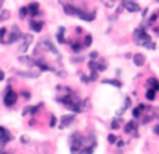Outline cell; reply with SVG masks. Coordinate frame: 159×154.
<instances>
[{"mask_svg": "<svg viewBox=\"0 0 159 154\" xmlns=\"http://www.w3.org/2000/svg\"><path fill=\"white\" fill-rule=\"evenodd\" d=\"M134 42L138 44V45H141V46H145L148 49H155V44L151 41L149 35L145 32L144 27L137 28V31L134 32Z\"/></svg>", "mask_w": 159, "mask_h": 154, "instance_id": "cell-1", "label": "cell"}, {"mask_svg": "<svg viewBox=\"0 0 159 154\" xmlns=\"http://www.w3.org/2000/svg\"><path fill=\"white\" fill-rule=\"evenodd\" d=\"M64 13L80 16V17H81L82 20H85V21H92L94 17H95L94 13H85L84 10H80V9H77V7H74V6H64Z\"/></svg>", "mask_w": 159, "mask_h": 154, "instance_id": "cell-2", "label": "cell"}, {"mask_svg": "<svg viewBox=\"0 0 159 154\" xmlns=\"http://www.w3.org/2000/svg\"><path fill=\"white\" fill-rule=\"evenodd\" d=\"M15 102H17V94L9 87V88H7V93H6V95H4V105L6 107H13Z\"/></svg>", "mask_w": 159, "mask_h": 154, "instance_id": "cell-3", "label": "cell"}, {"mask_svg": "<svg viewBox=\"0 0 159 154\" xmlns=\"http://www.w3.org/2000/svg\"><path fill=\"white\" fill-rule=\"evenodd\" d=\"M10 139H11V135L6 130L4 127L0 126V143H1V144H6L7 141H10Z\"/></svg>", "mask_w": 159, "mask_h": 154, "instance_id": "cell-4", "label": "cell"}, {"mask_svg": "<svg viewBox=\"0 0 159 154\" xmlns=\"http://www.w3.org/2000/svg\"><path fill=\"white\" fill-rule=\"evenodd\" d=\"M123 7H126V9H127L128 11H131V13H136V11L140 10V6L137 4V3H134V1H124V3H123Z\"/></svg>", "mask_w": 159, "mask_h": 154, "instance_id": "cell-5", "label": "cell"}, {"mask_svg": "<svg viewBox=\"0 0 159 154\" xmlns=\"http://www.w3.org/2000/svg\"><path fill=\"white\" fill-rule=\"evenodd\" d=\"M133 60H134V63L137 66H142V64H145V56L142 53H137L133 56Z\"/></svg>", "mask_w": 159, "mask_h": 154, "instance_id": "cell-6", "label": "cell"}, {"mask_svg": "<svg viewBox=\"0 0 159 154\" xmlns=\"http://www.w3.org/2000/svg\"><path fill=\"white\" fill-rule=\"evenodd\" d=\"M73 121H74V116H73V115L63 116V118H62V123H60V129H63V127L68 126L70 123H73Z\"/></svg>", "mask_w": 159, "mask_h": 154, "instance_id": "cell-7", "label": "cell"}, {"mask_svg": "<svg viewBox=\"0 0 159 154\" xmlns=\"http://www.w3.org/2000/svg\"><path fill=\"white\" fill-rule=\"evenodd\" d=\"M28 13L31 14L32 17H35L38 13H39V4L38 3H32V4L28 6Z\"/></svg>", "mask_w": 159, "mask_h": 154, "instance_id": "cell-8", "label": "cell"}, {"mask_svg": "<svg viewBox=\"0 0 159 154\" xmlns=\"http://www.w3.org/2000/svg\"><path fill=\"white\" fill-rule=\"evenodd\" d=\"M145 109H147L145 105H144V104H140L136 109H134V111H133V115H134V118H140L141 112H142V111H145Z\"/></svg>", "mask_w": 159, "mask_h": 154, "instance_id": "cell-9", "label": "cell"}, {"mask_svg": "<svg viewBox=\"0 0 159 154\" xmlns=\"http://www.w3.org/2000/svg\"><path fill=\"white\" fill-rule=\"evenodd\" d=\"M136 129H137V123L134 122V121H130V122L124 126V132H126V133H131V132L136 130Z\"/></svg>", "mask_w": 159, "mask_h": 154, "instance_id": "cell-10", "label": "cell"}, {"mask_svg": "<svg viewBox=\"0 0 159 154\" xmlns=\"http://www.w3.org/2000/svg\"><path fill=\"white\" fill-rule=\"evenodd\" d=\"M21 36H23V35H21V34L17 31V27H14V32L11 34V35H10V38H9V41H7V42H15L17 39H20Z\"/></svg>", "mask_w": 159, "mask_h": 154, "instance_id": "cell-11", "label": "cell"}, {"mask_svg": "<svg viewBox=\"0 0 159 154\" xmlns=\"http://www.w3.org/2000/svg\"><path fill=\"white\" fill-rule=\"evenodd\" d=\"M43 27V23L42 21H31V28L32 30H35L37 32H39Z\"/></svg>", "mask_w": 159, "mask_h": 154, "instance_id": "cell-12", "label": "cell"}, {"mask_svg": "<svg viewBox=\"0 0 159 154\" xmlns=\"http://www.w3.org/2000/svg\"><path fill=\"white\" fill-rule=\"evenodd\" d=\"M148 84L152 86V90H155V91L159 90V81L156 78H149V80H148Z\"/></svg>", "mask_w": 159, "mask_h": 154, "instance_id": "cell-13", "label": "cell"}, {"mask_svg": "<svg viewBox=\"0 0 159 154\" xmlns=\"http://www.w3.org/2000/svg\"><path fill=\"white\" fill-rule=\"evenodd\" d=\"M9 17H10V11H7V10H1L0 11V21H4Z\"/></svg>", "mask_w": 159, "mask_h": 154, "instance_id": "cell-14", "label": "cell"}, {"mask_svg": "<svg viewBox=\"0 0 159 154\" xmlns=\"http://www.w3.org/2000/svg\"><path fill=\"white\" fill-rule=\"evenodd\" d=\"M103 84H113L114 87H122V83L117 81V80H103Z\"/></svg>", "mask_w": 159, "mask_h": 154, "instance_id": "cell-15", "label": "cell"}, {"mask_svg": "<svg viewBox=\"0 0 159 154\" xmlns=\"http://www.w3.org/2000/svg\"><path fill=\"white\" fill-rule=\"evenodd\" d=\"M147 100H149V101H154L155 100V90H149L148 93H147Z\"/></svg>", "mask_w": 159, "mask_h": 154, "instance_id": "cell-16", "label": "cell"}, {"mask_svg": "<svg viewBox=\"0 0 159 154\" xmlns=\"http://www.w3.org/2000/svg\"><path fill=\"white\" fill-rule=\"evenodd\" d=\"M25 39H27V42H25V45L23 46V52H25V50H27V48H28V45H29V42L32 41V36L31 35H25Z\"/></svg>", "mask_w": 159, "mask_h": 154, "instance_id": "cell-17", "label": "cell"}, {"mask_svg": "<svg viewBox=\"0 0 159 154\" xmlns=\"http://www.w3.org/2000/svg\"><path fill=\"white\" fill-rule=\"evenodd\" d=\"M6 28H0V42L1 44H6V41H4V35H6Z\"/></svg>", "mask_w": 159, "mask_h": 154, "instance_id": "cell-18", "label": "cell"}, {"mask_svg": "<svg viewBox=\"0 0 159 154\" xmlns=\"http://www.w3.org/2000/svg\"><path fill=\"white\" fill-rule=\"evenodd\" d=\"M105 69H106V63L105 62H100V63L96 64V72H103Z\"/></svg>", "mask_w": 159, "mask_h": 154, "instance_id": "cell-19", "label": "cell"}, {"mask_svg": "<svg viewBox=\"0 0 159 154\" xmlns=\"http://www.w3.org/2000/svg\"><path fill=\"white\" fill-rule=\"evenodd\" d=\"M63 34H64V28H60L59 34H57V39H59L60 44H63L64 42V38H63Z\"/></svg>", "mask_w": 159, "mask_h": 154, "instance_id": "cell-20", "label": "cell"}, {"mask_svg": "<svg viewBox=\"0 0 159 154\" xmlns=\"http://www.w3.org/2000/svg\"><path fill=\"white\" fill-rule=\"evenodd\" d=\"M20 62H27V64H35V62L32 59H29V58H25V56H20Z\"/></svg>", "mask_w": 159, "mask_h": 154, "instance_id": "cell-21", "label": "cell"}, {"mask_svg": "<svg viewBox=\"0 0 159 154\" xmlns=\"http://www.w3.org/2000/svg\"><path fill=\"white\" fill-rule=\"evenodd\" d=\"M27 14H28V7H21V10H20V16H21V18H24Z\"/></svg>", "mask_w": 159, "mask_h": 154, "instance_id": "cell-22", "label": "cell"}, {"mask_svg": "<svg viewBox=\"0 0 159 154\" xmlns=\"http://www.w3.org/2000/svg\"><path fill=\"white\" fill-rule=\"evenodd\" d=\"M92 44V36L91 35H86L85 36V44H84V45L85 46H89Z\"/></svg>", "mask_w": 159, "mask_h": 154, "instance_id": "cell-23", "label": "cell"}, {"mask_svg": "<svg viewBox=\"0 0 159 154\" xmlns=\"http://www.w3.org/2000/svg\"><path fill=\"white\" fill-rule=\"evenodd\" d=\"M71 48H73V50H75V52H78V50H81L82 45H81V44H73V45H71Z\"/></svg>", "mask_w": 159, "mask_h": 154, "instance_id": "cell-24", "label": "cell"}, {"mask_svg": "<svg viewBox=\"0 0 159 154\" xmlns=\"http://www.w3.org/2000/svg\"><path fill=\"white\" fill-rule=\"evenodd\" d=\"M108 140H109V143L113 144V143H116V136H114V135H109V136H108Z\"/></svg>", "mask_w": 159, "mask_h": 154, "instance_id": "cell-25", "label": "cell"}, {"mask_svg": "<svg viewBox=\"0 0 159 154\" xmlns=\"http://www.w3.org/2000/svg\"><path fill=\"white\" fill-rule=\"evenodd\" d=\"M96 78H98V72H92V76H91V80H96Z\"/></svg>", "mask_w": 159, "mask_h": 154, "instance_id": "cell-26", "label": "cell"}, {"mask_svg": "<svg viewBox=\"0 0 159 154\" xmlns=\"http://www.w3.org/2000/svg\"><path fill=\"white\" fill-rule=\"evenodd\" d=\"M117 127H119V122L113 121V122H112V129H117Z\"/></svg>", "mask_w": 159, "mask_h": 154, "instance_id": "cell-27", "label": "cell"}, {"mask_svg": "<svg viewBox=\"0 0 159 154\" xmlns=\"http://www.w3.org/2000/svg\"><path fill=\"white\" fill-rule=\"evenodd\" d=\"M81 80H82L84 83H88L89 80H91V78H89V77H86V76H82V77H81Z\"/></svg>", "mask_w": 159, "mask_h": 154, "instance_id": "cell-28", "label": "cell"}, {"mask_svg": "<svg viewBox=\"0 0 159 154\" xmlns=\"http://www.w3.org/2000/svg\"><path fill=\"white\" fill-rule=\"evenodd\" d=\"M55 125H56V118H55V116H52V121H50V126L53 127Z\"/></svg>", "mask_w": 159, "mask_h": 154, "instance_id": "cell-29", "label": "cell"}, {"mask_svg": "<svg viewBox=\"0 0 159 154\" xmlns=\"http://www.w3.org/2000/svg\"><path fill=\"white\" fill-rule=\"evenodd\" d=\"M91 58L92 59H96V58H98V53H96V52H91Z\"/></svg>", "mask_w": 159, "mask_h": 154, "instance_id": "cell-30", "label": "cell"}, {"mask_svg": "<svg viewBox=\"0 0 159 154\" xmlns=\"http://www.w3.org/2000/svg\"><path fill=\"white\" fill-rule=\"evenodd\" d=\"M21 141H23V143H28V137L27 136H23V137H21Z\"/></svg>", "mask_w": 159, "mask_h": 154, "instance_id": "cell-31", "label": "cell"}, {"mask_svg": "<svg viewBox=\"0 0 159 154\" xmlns=\"http://www.w3.org/2000/svg\"><path fill=\"white\" fill-rule=\"evenodd\" d=\"M1 80H4V73L0 70V81H1Z\"/></svg>", "mask_w": 159, "mask_h": 154, "instance_id": "cell-32", "label": "cell"}, {"mask_svg": "<svg viewBox=\"0 0 159 154\" xmlns=\"http://www.w3.org/2000/svg\"><path fill=\"white\" fill-rule=\"evenodd\" d=\"M154 132L156 133V135H159V125H158V126H155V127H154Z\"/></svg>", "mask_w": 159, "mask_h": 154, "instance_id": "cell-33", "label": "cell"}, {"mask_svg": "<svg viewBox=\"0 0 159 154\" xmlns=\"http://www.w3.org/2000/svg\"><path fill=\"white\" fill-rule=\"evenodd\" d=\"M23 95H24V98H29V93H23Z\"/></svg>", "mask_w": 159, "mask_h": 154, "instance_id": "cell-34", "label": "cell"}, {"mask_svg": "<svg viewBox=\"0 0 159 154\" xmlns=\"http://www.w3.org/2000/svg\"><path fill=\"white\" fill-rule=\"evenodd\" d=\"M117 146H119V147H122V146H124V141H123V140H119Z\"/></svg>", "mask_w": 159, "mask_h": 154, "instance_id": "cell-35", "label": "cell"}, {"mask_svg": "<svg viewBox=\"0 0 159 154\" xmlns=\"http://www.w3.org/2000/svg\"><path fill=\"white\" fill-rule=\"evenodd\" d=\"M3 1H4V0H0V11H1V6H3Z\"/></svg>", "mask_w": 159, "mask_h": 154, "instance_id": "cell-36", "label": "cell"}, {"mask_svg": "<svg viewBox=\"0 0 159 154\" xmlns=\"http://www.w3.org/2000/svg\"><path fill=\"white\" fill-rule=\"evenodd\" d=\"M4 154H11V153H4Z\"/></svg>", "mask_w": 159, "mask_h": 154, "instance_id": "cell-37", "label": "cell"}, {"mask_svg": "<svg viewBox=\"0 0 159 154\" xmlns=\"http://www.w3.org/2000/svg\"><path fill=\"white\" fill-rule=\"evenodd\" d=\"M158 1H159V0H158Z\"/></svg>", "mask_w": 159, "mask_h": 154, "instance_id": "cell-38", "label": "cell"}]
</instances>
